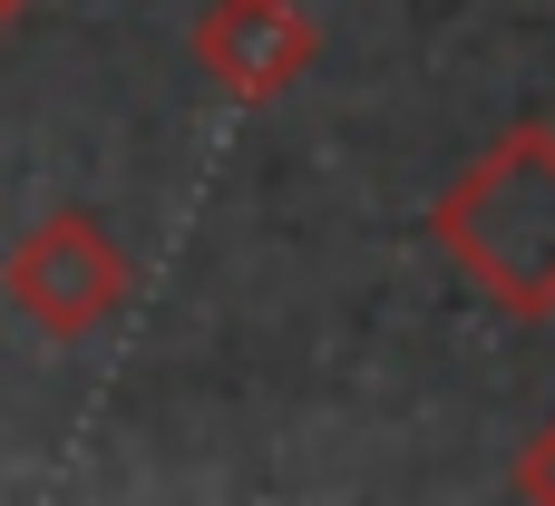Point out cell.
Here are the masks:
<instances>
[{
  "label": "cell",
  "instance_id": "5b68a950",
  "mask_svg": "<svg viewBox=\"0 0 555 506\" xmlns=\"http://www.w3.org/2000/svg\"><path fill=\"white\" fill-rule=\"evenodd\" d=\"M20 10H29V0H0V39H10V20H20Z\"/></svg>",
  "mask_w": 555,
  "mask_h": 506
},
{
  "label": "cell",
  "instance_id": "277c9868",
  "mask_svg": "<svg viewBox=\"0 0 555 506\" xmlns=\"http://www.w3.org/2000/svg\"><path fill=\"white\" fill-rule=\"evenodd\" d=\"M517 497H537V506H555V419L527 439V458H517Z\"/></svg>",
  "mask_w": 555,
  "mask_h": 506
},
{
  "label": "cell",
  "instance_id": "6da1fadb",
  "mask_svg": "<svg viewBox=\"0 0 555 506\" xmlns=\"http://www.w3.org/2000/svg\"><path fill=\"white\" fill-rule=\"evenodd\" d=\"M439 254L498 312H555V127H507L429 205Z\"/></svg>",
  "mask_w": 555,
  "mask_h": 506
},
{
  "label": "cell",
  "instance_id": "3957f363",
  "mask_svg": "<svg viewBox=\"0 0 555 506\" xmlns=\"http://www.w3.org/2000/svg\"><path fill=\"white\" fill-rule=\"evenodd\" d=\"M312 10L302 0H205V20H195V59H205V78L224 88V98H244V107H263V98H283L302 68H312Z\"/></svg>",
  "mask_w": 555,
  "mask_h": 506
},
{
  "label": "cell",
  "instance_id": "7a4b0ae2",
  "mask_svg": "<svg viewBox=\"0 0 555 506\" xmlns=\"http://www.w3.org/2000/svg\"><path fill=\"white\" fill-rule=\"evenodd\" d=\"M0 293L20 322H39L49 341H88L98 322H117L127 302V254L88 224V215H39L10 254H0Z\"/></svg>",
  "mask_w": 555,
  "mask_h": 506
}]
</instances>
